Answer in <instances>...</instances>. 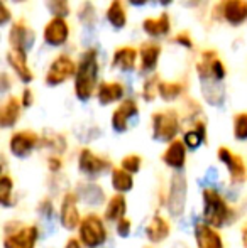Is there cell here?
I'll return each instance as SVG.
<instances>
[{
	"label": "cell",
	"instance_id": "603a6c76",
	"mask_svg": "<svg viewBox=\"0 0 247 248\" xmlns=\"http://www.w3.org/2000/svg\"><path fill=\"white\" fill-rule=\"evenodd\" d=\"M139 56H141V71L152 73L156 69V66H158L161 47L154 43H144L139 47Z\"/></svg>",
	"mask_w": 247,
	"mask_h": 248
},
{
	"label": "cell",
	"instance_id": "b9f144b4",
	"mask_svg": "<svg viewBox=\"0 0 247 248\" xmlns=\"http://www.w3.org/2000/svg\"><path fill=\"white\" fill-rule=\"evenodd\" d=\"M20 103H22V107H24V108L33 107V103H34V95H33V92H31L29 88H26V90L22 92V98H20Z\"/></svg>",
	"mask_w": 247,
	"mask_h": 248
},
{
	"label": "cell",
	"instance_id": "d4e9b609",
	"mask_svg": "<svg viewBox=\"0 0 247 248\" xmlns=\"http://www.w3.org/2000/svg\"><path fill=\"white\" fill-rule=\"evenodd\" d=\"M142 29L149 37H163L166 34H169L171 29V20L166 12H163L158 19H146L142 22Z\"/></svg>",
	"mask_w": 247,
	"mask_h": 248
},
{
	"label": "cell",
	"instance_id": "9c48e42d",
	"mask_svg": "<svg viewBox=\"0 0 247 248\" xmlns=\"http://www.w3.org/2000/svg\"><path fill=\"white\" fill-rule=\"evenodd\" d=\"M110 160L105 159V157H100L97 154H93L90 149H82L78 155V167L86 177H95L102 176L103 172L110 169Z\"/></svg>",
	"mask_w": 247,
	"mask_h": 248
},
{
	"label": "cell",
	"instance_id": "d590c367",
	"mask_svg": "<svg viewBox=\"0 0 247 248\" xmlns=\"http://www.w3.org/2000/svg\"><path fill=\"white\" fill-rule=\"evenodd\" d=\"M46 7L53 17H61L65 19L66 16H69V5L68 0H46Z\"/></svg>",
	"mask_w": 247,
	"mask_h": 248
},
{
	"label": "cell",
	"instance_id": "2e32d148",
	"mask_svg": "<svg viewBox=\"0 0 247 248\" xmlns=\"http://www.w3.org/2000/svg\"><path fill=\"white\" fill-rule=\"evenodd\" d=\"M201 95L205 101L212 107H220L225 100V86L224 81H217L212 76H200Z\"/></svg>",
	"mask_w": 247,
	"mask_h": 248
},
{
	"label": "cell",
	"instance_id": "83f0119b",
	"mask_svg": "<svg viewBox=\"0 0 247 248\" xmlns=\"http://www.w3.org/2000/svg\"><path fill=\"white\" fill-rule=\"evenodd\" d=\"M107 20L110 22V26L115 29H124L127 24V12L122 0H112L107 9Z\"/></svg>",
	"mask_w": 247,
	"mask_h": 248
},
{
	"label": "cell",
	"instance_id": "e575fe53",
	"mask_svg": "<svg viewBox=\"0 0 247 248\" xmlns=\"http://www.w3.org/2000/svg\"><path fill=\"white\" fill-rule=\"evenodd\" d=\"M234 137L235 140H247V111L237 113L234 117Z\"/></svg>",
	"mask_w": 247,
	"mask_h": 248
},
{
	"label": "cell",
	"instance_id": "681fc988",
	"mask_svg": "<svg viewBox=\"0 0 247 248\" xmlns=\"http://www.w3.org/2000/svg\"><path fill=\"white\" fill-rule=\"evenodd\" d=\"M156 2H158L159 5L166 7V5H169V3H173V0H156Z\"/></svg>",
	"mask_w": 247,
	"mask_h": 248
},
{
	"label": "cell",
	"instance_id": "7402d4cb",
	"mask_svg": "<svg viewBox=\"0 0 247 248\" xmlns=\"http://www.w3.org/2000/svg\"><path fill=\"white\" fill-rule=\"evenodd\" d=\"M20 108H22L20 100L16 98V96H9L5 103H3L2 110H0V127L2 128L14 127L20 117Z\"/></svg>",
	"mask_w": 247,
	"mask_h": 248
},
{
	"label": "cell",
	"instance_id": "d6a6232c",
	"mask_svg": "<svg viewBox=\"0 0 247 248\" xmlns=\"http://www.w3.org/2000/svg\"><path fill=\"white\" fill-rule=\"evenodd\" d=\"M78 17L82 20V24L85 27H92L97 24V12H95V5L92 2H83L80 5V12H78Z\"/></svg>",
	"mask_w": 247,
	"mask_h": 248
},
{
	"label": "cell",
	"instance_id": "f35d334b",
	"mask_svg": "<svg viewBox=\"0 0 247 248\" xmlns=\"http://www.w3.org/2000/svg\"><path fill=\"white\" fill-rule=\"evenodd\" d=\"M173 43L180 44V46L186 47V49H191V47H193V41H191V37L188 32H180L178 36L173 39Z\"/></svg>",
	"mask_w": 247,
	"mask_h": 248
},
{
	"label": "cell",
	"instance_id": "1f68e13d",
	"mask_svg": "<svg viewBox=\"0 0 247 248\" xmlns=\"http://www.w3.org/2000/svg\"><path fill=\"white\" fill-rule=\"evenodd\" d=\"M12 193H14V181L9 174H2L0 177V202L3 204V208H10L12 206Z\"/></svg>",
	"mask_w": 247,
	"mask_h": 248
},
{
	"label": "cell",
	"instance_id": "74e56055",
	"mask_svg": "<svg viewBox=\"0 0 247 248\" xmlns=\"http://www.w3.org/2000/svg\"><path fill=\"white\" fill-rule=\"evenodd\" d=\"M117 235L120 236V238H127L129 235H131V230H132V223L131 219L127 218H122L120 221H117Z\"/></svg>",
	"mask_w": 247,
	"mask_h": 248
},
{
	"label": "cell",
	"instance_id": "60d3db41",
	"mask_svg": "<svg viewBox=\"0 0 247 248\" xmlns=\"http://www.w3.org/2000/svg\"><path fill=\"white\" fill-rule=\"evenodd\" d=\"M39 211H41V215L48 216V218L53 216V202H51V199L46 198L39 202Z\"/></svg>",
	"mask_w": 247,
	"mask_h": 248
},
{
	"label": "cell",
	"instance_id": "cb8c5ba5",
	"mask_svg": "<svg viewBox=\"0 0 247 248\" xmlns=\"http://www.w3.org/2000/svg\"><path fill=\"white\" fill-rule=\"evenodd\" d=\"M139 49H134L131 46H124L119 47L115 52H114L112 58V66L114 68H119L120 71H134L135 68V59H137V52Z\"/></svg>",
	"mask_w": 247,
	"mask_h": 248
},
{
	"label": "cell",
	"instance_id": "d6986e66",
	"mask_svg": "<svg viewBox=\"0 0 247 248\" xmlns=\"http://www.w3.org/2000/svg\"><path fill=\"white\" fill-rule=\"evenodd\" d=\"M161 159L171 169H183V166L186 162V145L183 144V140L176 139L168 145V149L165 150Z\"/></svg>",
	"mask_w": 247,
	"mask_h": 248
},
{
	"label": "cell",
	"instance_id": "4fadbf2b",
	"mask_svg": "<svg viewBox=\"0 0 247 248\" xmlns=\"http://www.w3.org/2000/svg\"><path fill=\"white\" fill-rule=\"evenodd\" d=\"M34 41H36V34H34V31L27 24L16 22L10 27V32H9L10 49L29 52L34 46Z\"/></svg>",
	"mask_w": 247,
	"mask_h": 248
},
{
	"label": "cell",
	"instance_id": "7dc6e473",
	"mask_svg": "<svg viewBox=\"0 0 247 248\" xmlns=\"http://www.w3.org/2000/svg\"><path fill=\"white\" fill-rule=\"evenodd\" d=\"M7 90H9V78H7V75L3 73L2 75V93H5Z\"/></svg>",
	"mask_w": 247,
	"mask_h": 248
},
{
	"label": "cell",
	"instance_id": "4316f807",
	"mask_svg": "<svg viewBox=\"0 0 247 248\" xmlns=\"http://www.w3.org/2000/svg\"><path fill=\"white\" fill-rule=\"evenodd\" d=\"M207 142V127H205V122L197 120L193 124V128L185 132L183 135V144L186 145V149L197 150L201 144Z\"/></svg>",
	"mask_w": 247,
	"mask_h": 248
},
{
	"label": "cell",
	"instance_id": "c3c4849f",
	"mask_svg": "<svg viewBox=\"0 0 247 248\" xmlns=\"http://www.w3.org/2000/svg\"><path fill=\"white\" fill-rule=\"evenodd\" d=\"M129 3H131V5H134V7H142V5H146V3H148V0H129Z\"/></svg>",
	"mask_w": 247,
	"mask_h": 248
},
{
	"label": "cell",
	"instance_id": "ee69618b",
	"mask_svg": "<svg viewBox=\"0 0 247 248\" xmlns=\"http://www.w3.org/2000/svg\"><path fill=\"white\" fill-rule=\"evenodd\" d=\"M65 248H82V243H80L78 238H69L65 243Z\"/></svg>",
	"mask_w": 247,
	"mask_h": 248
},
{
	"label": "cell",
	"instance_id": "bcb514c9",
	"mask_svg": "<svg viewBox=\"0 0 247 248\" xmlns=\"http://www.w3.org/2000/svg\"><path fill=\"white\" fill-rule=\"evenodd\" d=\"M185 7H198L200 3H203L205 0H180Z\"/></svg>",
	"mask_w": 247,
	"mask_h": 248
},
{
	"label": "cell",
	"instance_id": "ab89813d",
	"mask_svg": "<svg viewBox=\"0 0 247 248\" xmlns=\"http://www.w3.org/2000/svg\"><path fill=\"white\" fill-rule=\"evenodd\" d=\"M48 167L51 172H60L63 167V160L60 155H49L48 157Z\"/></svg>",
	"mask_w": 247,
	"mask_h": 248
},
{
	"label": "cell",
	"instance_id": "52a82bcc",
	"mask_svg": "<svg viewBox=\"0 0 247 248\" xmlns=\"http://www.w3.org/2000/svg\"><path fill=\"white\" fill-rule=\"evenodd\" d=\"M188 198V181L183 174H175L169 183V193L166 208L171 216H181L186 208Z\"/></svg>",
	"mask_w": 247,
	"mask_h": 248
},
{
	"label": "cell",
	"instance_id": "5b68a950",
	"mask_svg": "<svg viewBox=\"0 0 247 248\" xmlns=\"http://www.w3.org/2000/svg\"><path fill=\"white\" fill-rule=\"evenodd\" d=\"M78 240L86 248L102 247L107 242V228L103 225V219L97 215L85 216L78 228Z\"/></svg>",
	"mask_w": 247,
	"mask_h": 248
},
{
	"label": "cell",
	"instance_id": "9a60e30c",
	"mask_svg": "<svg viewBox=\"0 0 247 248\" xmlns=\"http://www.w3.org/2000/svg\"><path fill=\"white\" fill-rule=\"evenodd\" d=\"M44 41L46 44L53 47H58V46H63V44L68 41V36H69V27H68V22L61 17H53L49 22L46 24L44 27Z\"/></svg>",
	"mask_w": 247,
	"mask_h": 248
},
{
	"label": "cell",
	"instance_id": "ac0fdd59",
	"mask_svg": "<svg viewBox=\"0 0 247 248\" xmlns=\"http://www.w3.org/2000/svg\"><path fill=\"white\" fill-rule=\"evenodd\" d=\"M7 61H9L10 68L14 69L17 78L22 83H31L34 79L33 71H31V68L27 66V52L10 49L7 52Z\"/></svg>",
	"mask_w": 247,
	"mask_h": 248
},
{
	"label": "cell",
	"instance_id": "277c9868",
	"mask_svg": "<svg viewBox=\"0 0 247 248\" xmlns=\"http://www.w3.org/2000/svg\"><path fill=\"white\" fill-rule=\"evenodd\" d=\"M39 238V230L34 225H22V223H7L5 236H3V248H36Z\"/></svg>",
	"mask_w": 247,
	"mask_h": 248
},
{
	"label": "cell",
	"instance_id": "ffe728a7",
	"mask_svg": "<svg viewBox=\"0 0 247 248\" xmlns=\"http://www.w3.org/2000/svg\"><path fill=\"white\" fill-rule=\"evenodd\" d=\"M169 232L171 228H169L168 219L161 215H154L146 228V236L151 243H161L169 236Z\"/></svg>",
	"mask_w": 247,
	"mask_h": 248
},
{
	"label": "cell",
	"instance_id": "7c38bea8",
	"mask_svg": "<svg viewBox=\"0 0 247 248\" xmlns=\"http://www.w3.org/2000/svg\"><path fill=\"white\" fill-rule=\"evenodd\" d=\"M217 155H218V160H220L222 164H225V167H227L232 183H235V184L244 183L246 172H247V166H246L244 159H242L241 155H237V154H234L227 147L218 149Z\"/></svg>",
	"mask_w": 247,
	"mask_h": 248
},
{
	"label": "cell",
	"instance_id": "5bb4252c",
	"mask_svg": "<svg viewBox=\"0 0 247 248\" xmlns=\"http://www.w3.org/2000/svg\"><path fill=\"white\" fill-rule=\"evenodd\" d=\"M139 115V105L135 100L127 98L114 110L112 113V128L119 134H124L129 128V122Z\"/></svg>",
	"mask_w": 247,
	"mask_h": 248
},
{
	"label": "cell",
	"instance_id": "8d00e7d4",
	"mask_svg": "<svg viewBox=\"0 0 247 248\" xmlns=\"http://www.w3.org/2000/svg\"><path fill=\"white\" fill-rule=\"evenodd\" d=\"M141 166H142V159L141 155H135V154H131V155H125L120 162V167L124 170H127L129 174H135L141 170Z\"/></svg>",
	"mask_w": 247,
	"mask_h": 248
},
{
	"label": "cell",
	"instance_id": "30bf717a",
	"mask_svg": "<svg viewBox=\"0 0 247 248\" xmlns=\"http://www.w3.org/2000/svg\"><path fill=\"white\" fill-rule=\"evenodd\" d=\"M60 221L65 230H76L82 225V215L78 209V196L75 193H66L61 199Z\"/></svg>",
	"mask_w": 247,
	"mask_h": 248
},
{
	"label": "cell",
	"instance_id": "f1b7e54d",
	"mask_svg": "<svg viewBox=\"0 0 247 248\" xmlns=\"http://www.w3.org/2000/svg\"><path fill=\"white\" fill-rule=\"evenodd\" d=\"M112 187L119 194L129 193L134 187V179H132V174H129L127 170H124L122 167H117L112 169Z\"/></svg>",
	"mask_w": 247,
	"mask_h": 248
},
{
	"label": "cell",
	"instance_id": "3957f363",
	"mask_svg": "<svg viewBox=\"0 0 247 248\" xmlns=\"http://www.w3.org/2000/svg\"><path fill=\"white\" fill-rule=\"evenodd\" d=\"M152 125V139L159 142L176 140V135L180 132V115L176 110L168 108V110L156 111L151 118Z\"/></svg>",
	"mask_w": 247,
	"mask_h": 248
},
{
	"label": "cell",
	"instance_id": "4dcf8cb0",
	"mask_svg": "<svg viewBox=\"0 0 247 248\" xmlns=\"http://www.w3.org/2000/svg\"><path fill=\"white\" fill-rule=\"evenodd\" d=\"M185 86L183 83H173V81H161L159 83V96L165 101H175L176 98L183 95Z\"/></svg>",
	"mask_w": 247,
	"mask_h": 248
},
{
	"label": "cell",
	"instance_id": "6da1fadb",
	"mask_svg": "<svg viewBox=\"0 0 247 248\" xmlns=\"http://www.w3.org/2000/svg\"><path fill=\"white\" fill-rule=\"evenodd\" d=\"M99 81V52L97 49H86L80 58L75 75V95L80 101H88L95 93Z\"/></svg>",
	"mask_w": 247,
	"mask_h": 248
},
{
	"label": "cell",
	"instance_id": "836d02e7",
	"mask_svg": "<svg viewBox=\"0 0 247 248\" xmlns=\"http://www.w3.org/2000/svg\"><path fill=\"white\" fill-rule=\"evenodd\" d=\"M159 83H161V79H159L158 75L149 76L144 81V86H142V98L146 101L154 100L156 95H159Z\"/></svg>",
	"mask_w": 247,
	"mask_h": 248
},
{
	"label": "cell",
	"instance_id": "ba28073f",
	"mask_svg": "<svg viewBox=\"0 0 247 248\" xmlns=\"http://www.w3.org/2000/svg\"><path fill=\"white\" fill-rule=\"evenodd\" d=\"M76 68L78 66L73 62V59L66 54H60L53 62H51L49 69L46 73V85L48 86H58L65 83L68 78L76 75Z\"/></svg>",
	"mask_w": 247,
	"mask_h": 248
},
{
	"label": "cell",
	"instance_id": "f6af8a7d",
	"mask_svg": "<svg viewBox=\"0 0 247 248\" xmlns=\"http://www.w3.org/2000/svg\"><path fill=\"white\" fill-rule=\"evenodd\" d=\"M241 242H242V247L247 248V221L242 225V230H241Z\"/></svg>",
	"mask_w": 247,
	"mask_h": 248
},
{
	"label": "cell",
	"instance_id": "8fae6325",
	"mask_svg": "<svg viewBox=\"0 0 247 248\" xmlns=\"http://www.w3.org/2000/svg\"><path fill=\"white\" fill-rule=\"evenodd\" d=\"M41 144V137L33 130H20L10 137L9 140V149L12 152V155L16 157H27L37 145Z\"/></svg>",
	"mask_w": 247,
	"mask_h": 248
},
{
	"label": "cell",
	"instance_id": "7a4b0ae2",
	"mask_svg": "<svg viewBox=\"0 0 247 248\" xmlns=\"http://www.w3.org/2000/svg\"><path fill=\"white\" fill-rule=\"evenodd\" d=\"M201 198H203V219L207 225L214 226V228H222L231 221L234 213L218 191L203 189Z\"/></svg>",
	"mask_w": 247,
	"mask_h": 248
},
{
	"label": "cell",
	"instance_id": "f546056e",
	"mask_svg": "<svg viewBox=\"0 0 247 248\" xmlns=\"http://www.w3.org/2000/svg\"><path fill=\"white\" fill-rule=\"evenodd\" d=\"M41 145L49 150H53L54 154H63L68 147L66 144V139L63 137L61 134L58 132H53V130H46L43 135H41Z\"/></svg>",
	"mask_w": 247,
	"mask_h": 248
},
{
	"label": "cell",
	"instance_id": "44dd1931",
	"mask_svg": "<svg viewBox=\"0 0 247 248\" xmlns=\"http://www.w3.org/2000/svg\"><path fill=\"white\" fill-rule=\"evenodd\" d=\"M125 88L122 83L117 81H105L97 88V100L100 105H110L120 101L124 98Z\"/></svg>",
	"mask_w": 247,
	"mask_h": 248
},
{
	"label": "cell",
	"instance_id": "7bdbcfd3",
	"mask_svg": "<svg viewBox=\"0 0 247 248\" xmlns=\"http://www.w3.org/2000/svg\"><path fill=\"white\" fill-rule=\"evenodd\" d=\"M2 19H0V26H5V24H9L10 20V12H9V7L5 5V2H2Z\"/></svg>",
	"mask_w": 247,
	"mask_h": 248
},
{
	"label": "cell",
	"instance_id": "484cf974",
	"mask_svg": "<svg viewBox=\"0 0 247 248\" xmlns=\"http://www.w3.org/2000/svg\"><path fill=\"white\" fill-rule=\"evenodd\" d=\"M125 211H127V201H125L124 194H114L109 199L105 206V211H103V218L107 221H120L122 218H125Z\"/></svg>",
	"mask_w": 247,
	"mask_h": 248
},
{
	"label": "cell",
	"instance_id": "f907efd6",
	"mask_svg": "<svg viewBox=\"0 0 247 248\" xmlns=\"http://www.w3.org/2000/svg\"><path fill=\"white\" fill-rule=\"evenodd\" d=\"M14 2H19L20 3V2H26V0H14Z\"/></svg>",
	"mask_w": 247,
	"mask_h": 248
},
{
	"label": "cell",
	"instance_id": "8992f818",
	"mask_svg": "<svg viewBox=\"0 0 247 248\" xmlns=\"http://www.w3.org/2000/svg\"><path fill=\"white\" fill-rule=\"evenodd\" d=\"M214 19L241 26L247 20V0H220L214 9Z\"/></svg>",
	"mask_w": 247,
	"mask_h": 248
},
{
	"label": "cell",
	"instance_id": "e0dca14e",
	"mask_svg": "<svg viewBox=\"0 0 247 248\" xmlns=\"http://www.w3.org/2000/svg\"><path fill=\"white\" fill-rule=\"evenodd\" d=\"M195 242L198 248H224V240L217 228L207 223H197L195 226Z\"/></svg>",
	"mask_w": 247,
	"mask_h": 248
}]
</instances>
